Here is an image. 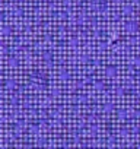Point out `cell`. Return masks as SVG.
<instances>
[{"label": "cell", "mask_w": 140, "mask_h": 149, "mask_svg": "<svg viewBox=\"0 0 140 149\" xmlns=\"http://www.w3.org/2000/svg\"><path fill=\"white\" fill-rule=\"evenodd\" d=\"M104 74H105L107 78L112 79V78H115L117 74H118V67L115 64H107L105 69H104Z\"/></svg>", "instance_id": "1"}, {"label": "cell", "mask_w": 140, "mask_h": 149, "mask_svg": "<svg viewBox=\"0 0 140 149\" xmlns=\"http://www.w3.org/2000/svg\"><path fill=\"white\" fill-rule=\"evenodd\" d=\"M124 29H125V32H128V34H134V32L139 29V25H137V22L130 21L128 24H125V25H124Z\"/></svg>", "instance_id": "2"}, {"label": "cell", "mask_w": 140, "mask_h": 149, "mask_svg": "<svg viewBox=\"0 0 140 149\" xmlns=\"http://www.w3.org/2000/svg\"><path fill=\"white\" fill-rule=\"evenodd\" d=\"M42 63L51 66V64H53V56H51L50 53H45V54L42 56Z\"/></svg>", "instance_id": "3"}, {"label": "cell", "mask_w": 140, "mask_h": 149, "mask_svg": "<svg viewBox=\"0 0 140 149\" xmlns=\"http://www.w3.org/2000/svg\"><path fill=\"white\" fill-rule=\"evenodd\" d=\"M95 86H96V88H99V89H101V88H104V86H105V85H104V84H102V82H96V84H95Z\"/></svg>", "instance_id": "4"}]
</instances>
